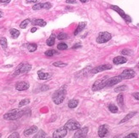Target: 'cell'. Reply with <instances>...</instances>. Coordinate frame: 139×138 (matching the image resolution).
Segmentation results:
<instances>
[{
	"instance_id": "obj_1",
	"label": "cell",
	"mask_w": 139,
	"mask_h": 138,
	"mask_svg": "<svg viewBox=\"0 0 139 138\" xmlns=\"http://www.w3.org/2000/svg\"><path fill=\"white\" fill-rule=\"evenodd\" d=\"M66 94H67L66 86H62L58 90H56L53 96H52V100H53L54 103L56 104V105L62 103V101H64V99L66 97Z\"/></svg>"
},
{
	"instance_id": "obj_2",
	"label": "cell",
	"mask_w": 139,
	"mask_h": 138,
	"mask_svg": "<svg viewBox=\"0 0 139 138\" xmlns=\"http://www.w3.org/2000/svg\"><path fill=\"white\" fill-rule=\"evenodd\" d=\"M26 113V111L19 110V109H13V110L9 111L4 115V118L6 120H16L21 117H22Z\"/></svg>"
},
{
	"instance_id": "obj_3",
	"label": "cell",
	"mask_w": 139,
	"mask_h": 138,
	"mask_svg": "<svg viewBox=\"0 0 139 138\" xmlns=\"http://www.w3.org/2000/svg\"><path fill=\"white\" fill-rule=\"evenodd\" d=\"M31 69H32V66H31L30 64L21 63L17 66V68H16V70L15 71V73H14L13 76L14 77H16V76L21 74V73H27L29 72Z\"/></svg>"
},
{
	"instance_id": "obj_4",
	"label": "cell",
	"mask_w": 139,
	"mask_h": 138,
	"mask_svg": "<svg viewBox=\"0 0 139 138\" xmlns=\"http://www.w3.org/2000/svg\"><path fill=\"white\" fill-rule=\"evenodd\" d=\"M107 77H104L102 78V79L97 80L94 84L92 85V90L93 91H97V90H100L103 88L106 87V84H107Z\"/></svg>"
},
{
	"instance_id": "obj_5",
	"label": "cell",
	"mask_w": 139,
	"mask_h": 138,
	"mask_svg": "<svg viewBox=\"0 0 139 138\" xmlns=\"http://www.w3.org/2000/svg\"><path fill=\"white\" fill-rule=\"evenodd\" d=\"M64 127H65L67 130H77L81 127V125L79 123L78 121H76L75 119H69L68 122L65 124Z\"/></svg>"
},
{
	"instance_id": "obj_6",
	"label": "cell",
	"mask_w": 139,
	"mask_h": 138,
	"mask_svg": "<svg viewBox=\"0 0 139 138\" xmlns=\"http://www.w3.org/2000/svg\"><path fill=\"white\" fill-rule=\"evenodd\" d=\"M111 34L107 32H100L99 35H98L97 39V42L98 44H103V43H107V41H109L111 39Z\"/></svg>"
},
{
	"instance_id": "obj_7",
	"label": "cell",
	"mask_w": 139,
	"mask_h": 138,
	"mask_svg": "<svg viewBox=\"0 0 139 138\" xmlns=\"http://www.w3.org/2000/svg\"><path fill=\"white\" fill-rule=\"evenodd\" d=\"M110 8H111L112 9H114V10H115L117 13L119 14V15L121 16L122 18L124 19L125 21H126V22H128V23H130V22H131V18L128 15H126V13L124 12L122 9L119 8V7H118V6H116V5H111L110 6Z\"/></svg>"
},
{
	"instance_id": "obj_8",
	"label": "cell",
	"mask_w": 139,
	"mask_h": 138,
	"mask_svg": "<svg viewBox=\"0 0 139 138\" xmlns=\"http://www.w3.org/2000/svg\"><path fill=\"white\" fill-rule=\"evenodd\" d=\"M122 80H123V78H122V77L120 75L114 76V77H113V78H107L106 87H112V86H114V85L119 84V83L121 82Z\"/></svg>"
},
{
	"instance_id": "obj_9",
	"label": "cell",
	"mask_w": 139,
	"mask_h": 138,
	"mask_svg": "<svg viewBox=\"0 0 139 138\" xmlns=\"http://www.w3.org/2000/svg\"><path fill=\"white\" fill-rule=\"evenodd\" d=\"M111 68H112V66L110 65V64H105V65H101V66H97V67L93 68L90 73H91V74H96V73L103 72V71L109 70V69Z\"/></svg>"
},
{
	"instance_id": "obj_10",
	"label": "cell",
	"mask_w": 139,
	"mask_h": 138,
	"mask_svg": "<svg viewBox=\"0 0 139 138\" xmlns=\"http://www.w3.org/2000/svg\"><path fill=\"white\" fill-rule=\"evenodd\" d=\"M135 75H136V73L132 69H126L120 74L123 79H130V78H132L135 77Z\"/></svg>"
},
{
	"instance_id": "obj_11",
	"label": "cell",
	"mask_w": 139,
	"mask_h": 138,
	"mask_svg": "<svg viewBox=\"0 0 139 138\" xmlns=\"http://www.w3.org/2000/svg\"><path fill=\"white\" fill-rule=\"evenodd\" d=\"M67 133H68V130H67L65 127H61V128H59V129H57L56 131L54 132L53 137L54 138L65 137L67 135Z\"/></svg>"
},
{
	"instance_id": "obj_12",
	"label": "cell",
	"mask_w": 139,
	"mask_h": 138,
	"mask_svg": "<svg viewBox=\"0 0 139 138\" xmlns=\"http://www.w3.org/2000/svg\"><path fill=\"white\" fill-rule=\"evenodd\" d=\"M88 127H84V128H80V129L77 130V131L74 134V138H83V137H86L88 133Z\"/></svg>"
},
{
	"instance_id": "obj_13",
	"label": "cell",
	"mask_w": 139,
	"mask_h": 138,
	"mask_svg": "<svg viewBox=\"0 0 139 138\" xmlns=\"http://www.w3.org/2000/svg\"><path fill=\"white\" fill-rule=\"evenodd\" d=\"M29 83L26 82V81H22V82H19L16 84V89L19 90V91H22V90H26L29 88Z\"/></svg>"
},
{
	"instance_id": "obj_14",
	"label": "cell",
	"mask_w": 139,
	"mask_h": 138,
	"mask_svg": "<svg viewBox=\"0 0 139 138\" xmlns=\"http://www.w3.org/2000/svg\"><path fill=\"white\" fill-rule=\"evenodd\" d=\"M107 131H109L107 125H101L99 127V129H98V135H99L100 137H104L107 133Z\"/></svg>"
},
{
	"instance_id": "obj_15",
	"label": "cell",
	"mask_w": 139,
	"mask_h": 138,
	"mask_svg": "<svg viewBox=\"0 0 139 138\" xmlns=\"http://www.w3.org/2000/svg\"><path fill=\"white\" fill-rule=\"evenodd\" d=\"M126 61H127V59L124 56H117L115 58H114V60H113V62H114V64H115V65L126 63Z\"/></svg>"
},
{
	"instance_id": "obj_16",
	"label": "cell",
	"mask_w": 139,
	"mask_h": 138,
	"mask_svg": "<svg viewBox=\"0 0 139 138\" xmlns=\"http://www.w3.org/2000/svg\"><path fill=\"white\" fill-rule=\"evenodd\" d=\"M38 130V127L37 126H32V127H30L29 129L26 130L25 131H24V135H26V136H28V135H32V134H34V133Z\"/></svg>"
},
{
	"instance_id": "obj_17",
	"label": "cell",
	"mask_w": 139,
	"mask_h": 138,
	"mask_svg": "<svg viewBox=\"0 0 139 138\" xmlns=\"http://www.w3.org/2000/svg\"><path fill=\"white\" fill-rule=\"evenodd\" d=\"M38 75H39V78L41 80H45V79H48L51 77V74L50 73H44L43 71H39L38 72Z\"/></svg>"
},
{
	"instance_id": "obj_18",
	"label": "cell",
	"mask_w": 139,
	"mask_h": 138,
	"mask_svg": "<svg viewBox=\"0 0 139 138\" xmlns=\"http://www.w3.org/2000/svg\"><path fill=\"white\" fill-rule=\"evenodd\" d=\"M33 25L35 26H39V27H45L46 26V21H44L42 19H35V20L32 21Z\"/></svg>"
},
{
	"instance_id": "obj_19",
	"label": "cell",
	"mask_w": 139,
	"mask_h": 138,
	"mask_svg": "<svg viewBox=\"0 0 139 138\" xmlns=\"http://www.w3.org/2000/svg\"><path fill=\"white\" fill-rule=\"evenodd\" d=\"M85 26H86V22H85V21H83V22H80V24L78 25L76 30L74 31V35H78L81 31L85 29Z\"/></svg>"
},
{
	"instance_id": "obj_20",
	"label": "cell",
	"mask_w": 139,
	"mask_h": 138,
	"mask_svg": "<svg viewBox=\"0 0 139 138\" xmlns=\"http://www.w3.org/2000/svg\"><path fill=\"white\" fill-rule=\"evenodd\" d=\"M136 114V112H131V113H128L127 115L123 119H122L120 122H119V124H123V123H126V122H127V121L129 120V119H131V118L132 117H134Z\"/></svg>"
},
{
	"instance_id": "obj_21",
	"label": "cell",
	"mask_w": 139,
	"mask_h": 138,
	"mask_svg": "<svg viewBox=\"0 0 139 138\" xmlns=\"http://www.w3.org/2000/svg\"><path fill=\"white\" fill-rule=\"evenodd\" d=\"M9 33H10V36L12 39H17V38L20 36V32H19L17 29H15V28L10 29Z\"/></svg>"
},
{
	"instance_id": "obj_22",
	"label": "cell",
	"mask_w": 139,
	"mask_h": 138,
	"mask_svg": "<svg viewBox=\"0 0 139 138\" xmlns=\"http://www.w3.org/2000/svg\"><path fill=\"white\" fill-rule=\"evenodd\" d=\"M55 39H56V35L52 34L46 41V44H47L48 46H53V45L55 44V41H56Z\"/></svg>"
},
{
	"instance_id": "obj_23",
	"label": "cell",
	"mask_w": 139,
	"mask_h": 138,
	"mask_svg": "<svg viewBox=\"0 0 139 138\" xmlns=\"http://www.w3.org/2000/svg\"><path fill=\"white\" fill-rule=\"evenodd\" d=\"M117 102H118L119 106L120 108H123L124 107V96L122 93L119 94L118 96H117Z\"/></svg>"
},
{
	"instance_id": "obj_24",
	"label": "cell",
	"mask_w": 139,
	"mask_h": 138,
	"mask_svg": "<svg viewBox=\"0 0 139 138\" xmlns=\"http://www.w3.org/2000/svg\"><path fill=\"white\" fill-rule=\"evenodd\" d=\"M79 101L78 100H71L68 102V108H75L78 106Z\"/></svg>"
},
{
	"instance_id": "obj_25",
	"label": "cell",
	"mask_w": 139,
	"mask_h": 138,
	"mask_svg": "<svg viewBox=\"0 0 139 138\" xmlns=\"http://www.w3.org/2000/svg\"><path fill=\"white\" fill-rule=\"evenodd\" d=\"M109 111L113 113H118V108H117L115 105H114V104H110V105L109 106Z\"/></svg>"
},
{
	"instance_id": "obj_26",
	"label": "cell",
	"mask_w": 139,
	"mask_h": 138,
	"mask_svg": "<svg viewBox=\"0 0 139 138\" xmlns=\"http://www.w3.org/2000/svg\"><path fill=\"white\" fill-rule=\"evenodd\" d=\"M30 22H31V21L29 20V19H26L25 21H23L21 23L20 27H21V28H22V29H24V28H26V27H27V25L29 24Z\"/></svg>"
},
{
	"instance_id": "obj_27",
	"label": "cell",
	"mask_w": 139,
	"mask_h": 138,
	"mask_svg": "<svg viewBox=\"0 0 139 138\" xmlns=\"http://www.w3.org/2000/svg\"><path fill=\"white\" fill-rule=\"evenodd\" d=\"M27 49L30 52H34L37 49V44H29L27 45Z\"/></svg>"
},
{
	"instance_id": "obj_28",
	"label": "cell",
	"mask_w": 139,
	"mask_h": 138,
	"mask_svg": "<svg viewBox=\"0 0 139 138\" xmlns=\"http://www.w3.org/2000/svg\"><path fill=\"white\" fill-rule=\"evenodd\" d=\"M41 9H44V4H37L34 6H33V10H39Z\"/></svg>"
},
{
	"instance_id": "obj_29",
	"label": "cell",
	"mask_w": 139,
	"mask_h": 138,
	"mask_svg": "<svg viewBox=\"0 0 139 138\" xmlns=\"http://www.w3.org/2000/svg\"><path fill=\"white\" fill-rule=\"evenodd\" d=\"M29 102H30L29 99H23V100H21L20 101V103H19V107L21 108V107H23V106H26V105H27V104H29Z\"/></svg>"
},
{
	"instance_id": "obj_30",
	"label": "cell",
	"mask_w": 139,
	"mask_h": 138,
	"mask_svg": "<svg viewBox=\"0 0 139 138\" xmlns=\"http://www.w3.org/2000/svg\"><path fill=\"white\" fill-rule=\"evenodd\" d=\"M45 136H46V133L44 132L43 130H39V131L36 134V135H34L35 138H42V137H45Z\"/></svg>"
},
{
	"instance_id": "obj_31",
	"label": "cell",
	"mask_w": 139,
	"mask_h": 138,
	"mask_svg": "<svg viewBox=\"0 0 139 138\" xmlns=\"http://www.w3.org/2000/svg\"><path fill=\"white\" fill-rule=\"evenodd\" d=\"M127 90V86L126 85H121V86L119 87H117L115 90H114V91L115 92H121V91H124V90Z\"/></svg>"
},
{
	"instance_id": "obj_32",
	"label": "cell",
	"mask_w": 139,
	"mask_h": 138,
	"mask_svg": "<svg viewBox=\"0 0 139 138\" xmlns=\"http://www.w3.org/2000/svg\"><path fill=\"white\" fill-rule=\"evenodd\" d=\"M0 44L2 45V47L3 48H7V39L5 38H1L0 39Z\"/></svg>"
},
{
	"instance_id": "obj_33",
	"label": "cell",
	"mask_w": 139,
	"mask_h": 138,
	"mask_svg": "<svg viewBox=\"0 0 139 138\" xmlns=\"http://www.w3.org/2000/svg\"><path fill=\"white\" fill-rule=\"evenodd\" d=\"M67 48H68V45L64 44V43H61V44L57 45V49H58L59 50H64V49H66Z\"/></svg>"
},
{
	"instance_id": "obj_34",
	"label": "cell",
	"mask_w": 139,
	"mask_h": 138,
	"mask_svg": "<svg viewBox=\"0 0 139 138\" xmlns=\"http://www.w3.org/2000/svg\"><path fill=\"white\" fill-rule=\"evenodd\" d=\"M44 54H45V56H54L55 54H57V52L56 50H54V49H49V50H47Z\"/></svg>"
},
{
	"instance_id": "obj_35",
	"label": "cell",
	"mask_w": 139,
	"mask_h": 138,
	"mask_svg": "<svg viewBox=\"0 0 139 138\" xmlns=\"http://www.w3.org/2000/svg\"><path fill=\"white\" fill-rule=\"evenodd\" d=\"M67 38H68V35H67L65 32H61V33H59L58 36H57V39H58L59 40L66 39Z\"/></svg>"
},
{
	"instance_id": "obj_36",
	"label": "cell",
	"mask_w": 139,
	"mask_h": 138,
	"mask_svg": "<svg viewBox=\"0 0 139 138\" xmlns=\"http://www.w3.org/2000/svg\"><path fill=\"white\" fill-rule=\"evenodd\" d=\"M68 64L67 63H63V62H54L53 63V66H59V67H63V66H66Z\"/></svg>"
},
{
	"instance_id": "obj_37",
	"label": "cell",
	"mask_w": 139,
	"mask_h": 138,
	"mask_svg": "<svg viewBox=\"0 0 139 138\" xmlns=\"http://www.w3.org/2000/svg\"><path fill=\"white\" fill-rule=\"evenodd\" d=\"M131 51L129 50V49H125L121 51V54L125 55V56H129V55H131Z\"/></svg>"
},
{
	"instance_id": "obj_38",
	"label": "cell",
	"mask_w": 139,
	"mask_h": 138,
	"mask_svg": "<svg viewBox=\"0 0 139 138\" xmlns=\"http://www.w3.org/2000/svg\"><path fill=\"white\" fill-rule=\"evenodd\" d=\"M137 134L136 133H131V134H129L128 135H126V138H137Z\"/></svg>"
},
{
	"instance_id": "obj_39",
	"label": "cell",
	"mask_w": 139,
	"mask_h": 138,
	"mask_svg": "<svg viewBox=\"0 0 139 138\" xmlns=\"http://www.w3.org/2000/svg\"><path fill=\"white\" fill-rule=\"evenodd\" d=\"M19 137H20V135H19L18 133H16V132L12 133L10 135H9V138H19Z\"/></svg>"
},
{
	"instance_id": "obj_40",
	"label": "cell",
	"mask_w": 139,
	"mask_h": 138,
	"mask_svg": "<svg viewBox=\"0 0 139 138\" xmlns=\"http://www.w3.org/2000/svg\"><path fill=\"white\" fill-rule=\"evenodd\" d=\"M132 96H133V97L136 100H138V101H139V92H136V93H133Z\"/></svg>"
},
{
	"instance_id": "obj_41",
	"label": "cell",
	"mask_w": 139,
	"mask_h": 138,
	"mask_svg": "<svg viewBox=\"0 0 139 138\" xmlns=\"http://www.w3.org/2000/svg\"><path fill=\"white\" fill-rule=\"evenodd\" d=\"M67 4H76V0H66Z\"/></svg>"
},
{
	"instance_id": "obj_42",
	"label": "cell",
	"mask_w": 139,
	"mask_h": 138,
	"mask_svg": "<svg viewBox=\"0 0 139 138\" xmlns=\"http://www.w3.org/2000/svg\"><path fill=\"white\" fill-rule=\"evenodd\" d=\"M39 0H27V4H31V3H37L39 2Z\"/></svg>"
},
{
	"instance_id": "obj_43",
	"label": "cell",
	"mask_w": 139,
	"mask_h": 138,
	"mask_svg": "<svg viewBox=\"0 0 139 138\" xmlns=\"http://www.w3.org/2000/svg\"><path fill=\"white\" fill-rule=\"evenodd\" d=\"M80 47H81L80 44H74L73 46V49H77V48H80Z\"/></svg>"
},
{
	"instance_id": "obj_44",
	"label": "cell",
	"mask_w": 139,
	"mask_h": 138,
	"mask_svg": "<svg viewBox=\"0 0 139 138\" xmlns=\"http://www.w3.org/2000/svg\"><path fill=\"white\" fill-rule=\"evenodd\" d=\"M10 0H0V3H9Z\"/></svg>"
},
{
	"instance_id": "obj_45",
	"label": "cell",
	"mask_w": 139,
	"mask_h": 138,
	"mask_svg": "<svg viewBox=\"0 0 139 138\" xmlns=\"http://www.w3.org/2000/svg\"><path fill=\"white\" fill-rule=\"evenodd\" d=\"M36 31H37V28H36V27H33V28L31 29V32H35Z\"/></svg>"
},
{
	"instance_id": "obj_46",
	"label": "cell",
	"mask_w": 139,
	"mask_h": 138,
	"mask_svg": "<svg viewBox=\"0 0 139 138\" xmlns=\"http://www.w3.org/2000/svg\"><path fill=\"white\" fill-rule=\"evenodd\" d=\"M80 1L81 2V3H87L89 0H80Z\"/></svg>"
},
{
	"instance_id": "obj_47",
	"label": "cell",
	"mask_w": 139,
	"mask_h": 138,
	"mask_svg": "<svg viewBox=\"0 0 139 138\" xmlns=\"http://www.w3.org/2000/svg\"><path fill=\"white\" fill-rule=\"evenodd\" d=\"M2 15H3V14H2V12H1V11H0V18L2 17Z\"/></svg>"
},
{
	"instance_id": "obj_48",
	"label": "cell",
	"mask_w": 139,
	"mask_h": 138,
	"mask_svg": "<svg viewBox=\"0 0 139 138\" xmlns=\"http://www.w3.org/2000/svg\"><path fill=\"white\" fill-rule=\"evenodd\" d=\"M136 66H137V67H139V63L137 64V65H136Z\"/></svg>"
},
{
	"instance_id": "obj_49",
	"label": "cell",
	"mask_w": 139,
	"mask_h": 138,
	"mask_svg": "<svg viewBox=\"0 0 139 138\" xmlns=\"http://www.w3.org/2000/svg\"><path fill=\"white\" fill-rule=\"evenodd\" d=\"M137 27H139V23H138V24H137Z\"/></svg>"
},
{
	"instance_id": "obj_50",
	"label": "cell",
	"mask_w": 139,
	"mask_h": 138,
	"mask_svg": "<svg viewBox=\"0 0 139 138\" xmlns=\"http://www.w3.org/2000/svg\"><path fill=\"white\" fill-rule=\"evenodd\" d=\"M1 136H2V135H1V134H0V137H1Z\"/></svg>"
}]
</instances>
